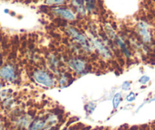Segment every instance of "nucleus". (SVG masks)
Segmentation results:
<instances>
[{
    "label": "nucleus",
    "mask_w": 155,
    "mask_h": 130,
    "mask_svg": "<svg viewBox=\"0 0 155 130\" xmlns=\"http://www.w3.org/2000/svg\"><path fill=\"white\" fill-rule=\"evenodd\" d=\"M66 32L76 43L81 46L82 48L86 52H91L92 50V45L90 40H88L85 35L80 33L78 30L73 27H68L66 29Z\"/></svg>",
    "instance_id": "f257e3e1"
},
{
    "label": "nucleus",
    "mask_w": 155,
    "mask_h": 130,
    "mask_svg": "<svg viewBox=\"0 0 155 130\" xmlns=\"http://www.w3.org/2000/svg\"><path fill=\"white\" fill-rule=\"evenodd\" d=\"M33 78L37 83L48 88L53 87L55 84L54 79L51 74L42 69H37L33 72Z\"/></svg>",
    "instance_id": "f03ea898"
},
{
    "label": "nucleus",
    "mask_w": 155,
    "mask_h": 130,
    "mask_svg": "<svg viewBox=\"0 0 155 130\" xmlns=\"http://www.w3.org/2000/svg\"><path fill=\"white\" fill-rule=\"evenodd\" d=\"M68 65L70 68L77 73L78 75H86L89 72V65L86 60L82 58L74 57L71 58L68 61Z\"/></svg>",
    "instance_id": "7ed1b4c3"
},
{
    "label": "nucleus",
    "mask_w": 155,
    "mask_h": 130,
    "mask_svg": "<svg viewBox=\"0 0 155 130\" xmlns=\"http://www.w3.org/2000/svg\"><path fill=\"white\" fill-rule=\"evenodd\" d=\"M90 42L92 47H94V48L104 59H109L112 57V53L108 49V47L101 40L96 37L95 35H90Z\"/></svg>",
    "instance_id": "20e7f679"
},
{
    "label": "nucleus",
    "mask_w": 155,
    "mask_h": 130,
    "mask_svg": "<svg viewBox=\"0 0 155 130\" xmlns=\"http://www.w3.org/2000/svg\"><path fill=\"white\" fill-rule=\"evenodd\" d=\"M136 30L142 42L146 44H151L152 41V33L149 26L145 21H139L136 25Z\"/></svg>",
    "instance_id": "39448f33"
},
{
    "label": "nucleus",
    "mask_w": 155,
    "mask_h": 130,
    "mask_svg": "<svg viewBox=\"0 0 155 130\" xmlns=\"http://www.w3.org/2000/svg\"><path fill=\"white\" fill-rule=\"evenodd\" d=\"M0 77L8 82H14L17 79V71L12 64H6L0 69Z\"/></svg>",
    "instance_id": "423d86ee"
},
{
    "label": "nucleus",
    "mask_w": 155,
    "mask_h": 130,
    "mask_svg": "<svg viewBox=\"0 0 155 130\" xmlns=\"http://www.w3.org/2000/svg\"><path fill=\"white\" fill-rule=\"evenodd\" d=\"M52 12L54 15L60 16L68 21H74L76 18V15L74 12L70 9L63 7H57L52 9Z\"/></svg>",
    "instance_id": "0eeeda50"
},
{
    "label": "nucleus",
    "mask_w": 155,
    "mask_h": 130,
    "mask_svg": "<svg viewBox=\"0 0 155 130\" xmlns=\"http://www.w3.org/2000/svg\"><path fill=\"white\" fill-rule=\"evenodd\" d=\"M71 5L80 15L85 16L86 14L84 0H71Z\"/></svg>",
    "instance_id": "6e6552de"
},
{
    "label": "nucleus",
    "mask_w": 155,
    "mask_h": 130,
    "mask_svg": "<svg viewBox=\"0 0 155 130\" xmlns=\"http://www.w3.org/2000/svg\"><path fill=\"white\" fill-rule=\"evenodd\" d=\"M115 40H116L117 44L118 47H120L121 51L124 53V54L125 55L127 58H130V56H131V51H130V49L127 47V43L125 42V40H124L122 37H117L115 38Z\"/></svg>",
    "instance_id": "1a4fd4ad"
},
{
    "label": "nucleus",
    "mask_w": 155,
    "mask_h": 130,
    "mask_svg": "<svg viewBox=\"0 0 155 130\" xmlns=\"http://www.w3.org/2000/svg\"><path fill=\"white\" fill-rule=\"evenodd\" d=\"M46 120L42 118H37L30 124L28 130H42L46 125Z\"/></svg>",
    "instance_id": "9d476101"
},
{
    "label": "nucleus",
    "mask_w": 155,
    "mask_h": 130,
    "mask_svg": "<svg viewBox=\"0 0 155 130\" xmlns=\"http://www.w3.org/2000/svg\"><path fill=\"white\" fill-rule=\"evenodd\" d=\"M121 100H122V96H121L120 93H117L113 98V107L114 109H117L120 104Z\"/></svg>",
    "instance_id": "9b49d317"
},
{
    "label": "nucleus",
    "mask_w": 155,
    "mask_h": 130,
    "mask_svg": "<svg viewBox=\"0 0 155 130\" xmlns=\"http://www.w3.org/2000/svg\"><path fill=\"white\" fill-rule=\"evenodd\" d=\"M105 29H106V31H107V36H108L110 39H115V38L117 37L116 34H115L114 33V29L112 28L109 24H106Z\"/></svg>",
    "instance_id": "f8f14e48"
},
{
    "label": "nucleus",
    "mask_w": 155,
    "mask_h": 130,
    "mask_svg": "<svg viewBox=\"0 0 155 130\" xmlns=\"http://www.w3.org/2000/svg\"><path fill=\"white\" fill-rule=\"evenodd\" d=\"M95 0H86V9L89 12H92L95 9Z\"/></svg>",
    "instance_id": "ddd939ff"
},
{
    "label": "nucleus",
    "mask_w": 155,
    "mask_h": 130,
    "mask_svg": "<svg viewBox=\"0 0 155 130\" xmlns=\"http://www.w3.org/2000/svg\"><path fill=\"white\" fill-rule=\"evenodd\" d=\"M66 0H45L47 5H62Z\"/></svg>",
    "instance_id": "4468645a"
},
{
    "label": "nucleus",
    "mask_w": 155,
    "mask_h": 130,
    "mask_svg": "<svg viewBox=\"0 0 155 130\" xmlns=\"http://www.w3.org/2000/svg\"><path fill=\"white\" fill-rule=\"evenodd\" d=\"M150 80H151V79H150L149 76H143L139 79V82L142 84V85H146L147 83H148L150 82Z\"/></svg>",
    "instance_id": "2eb2a0df"
},
{
    "label": "nucleus",
    "mask_w": 155,
    "mask_h": 130,
    "mask_svg": "<svg viewBox=\"0 0 155 130\" xmlns=\"http://www.w3.org/2000/svg\"><path fill=\"white\" fill-rule=\"evenodd\" d=\"M130 86H131V82H128V81H126L123 83L122 85V89L124 91H128L130 89Z\"/></svg>",
    "instance_id": "dca6fc26"
},
{
    "label": "nucleus",
    "mask_w": 155,
    "mask_h": 130,
    "mask_svg": "<svg viewBox=\"0 0 155 130\" xmlns=\"http://www.w3.org/2000/svg\"><path fill=\"white\" fill-rule=\"evenodd\" d=\"M135 99H136V94L134 92H130L127 97V100L129 102L133 101L135 100Z\"/></svg>",
    "instance_id": "f3484780"
},
{
    "label": "nucleus",
    "mask_w": 155,
    "mask_h": 130,
    "mask_svg": "<svg viewBox=\"0 0 155 130\" xmlns=\"http://www.w3.org/2000/svg\"><path fill=\"white\" fill-rule=\"evenodd\" d=\"M4 12H5V13H8V12H9L8 9H5V10H4Z\"/></svg>",
    "instance_id": "a211bd4d"
},
{
    "label": "nucleus",
    "mask_w": 155,
    "mask_h": 130,
    "mask_svg": "<svg viewBox=\"0 0 155 130\" xmlns=\"http://www.w3.org/2000/svg\"><path fill=\"white\" fill-rule=\"evenodd\" d=\"M2 88V84H1V82H0V89H1Z\"/></svg>",
    "instance_id": "6ab92c4d"
},
{
    "label": "nucleus",
    "mask_w": 155,
    "mask_h": 130,
    "mask_svg": "<svg viewBox=\"0 0 155 130\" xmlns=\"http://www.w3.org/2000/svg\"><path fill=\"white\" fill-rule=\"evenodd\" d=\"M51 130H52V129H51Z\"/></svg>",
    "instance_id": "aec40b11"
}]
</instances>
